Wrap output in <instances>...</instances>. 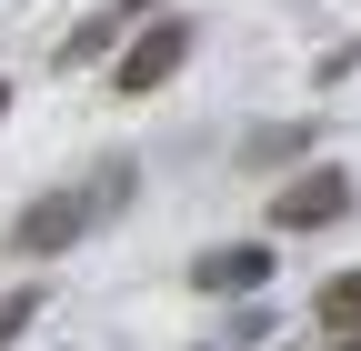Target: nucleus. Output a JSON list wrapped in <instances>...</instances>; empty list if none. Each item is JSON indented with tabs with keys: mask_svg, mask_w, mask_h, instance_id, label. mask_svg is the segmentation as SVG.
Returning <instances> with one entry per match:
<instances>
[{
	"mask_svg": "<svg viewBox=\"0 0 361 351\" xmlns=\"http://www.w3.org/2000/svg\"><path fill=\"white\" fill-rule=\"evenodd\" d=\"M341 211H351V181H341V171H301V181H281L271 221H281V231H331Z\"/></svg>",
	"mask_w": 361,
	"mask_h": 351,
	"instance_id": "obj_3",
	"label": "nucleus"
},
{
	"mask_svg": "<svg viewBox=\"0 0 361 351\" xmlns=\"http://www.w3.org/2000/svg\"><path fill=\"white\" fill-rule=\"evenodd\" d=\"M30 321H40V291H0V351H11Z\"/></svg>",
	"mask_w": 361,
	"mask_h": 351,
	"instance_id": "obj_7",
	"label": "nucleus"
},
{
	"mask_svg": "<svg viewBox=\"0 0 361 351\" xmlns=\"http://www.w3.org/2000/svg\"><path fill=\"white\" fill-rule=\"evenodd\" d=\"M0 111H11V91H0Z\"/></svg>",
	"mask_w": 361,
	"mask_h": 351,
	"instance_id": "obj_9",
	"label": "nucleus"
},
{
	"mask_svg": "<svg viewBox=\"0 0 361 351\" xmlns=\"http://www.w3.org/2000/svg\"><path fill=\"white\" fill-rule=\"evenodd\" d=\"M180 61H191V20H151V30L121 51V101H151Z\"/></svg>",
	"mask_w": 361,
	"mask_h": 351,
	"instance_id": "obj_2",
	"label": "nucleus"
},
{
	"mask_svg": "<svg viewBox=\"0 0 361 351\" xmlns=\"http://www.w3.org/2000/svg\"><path fill=\"white\" fill-rule=\"evenodd\" d=\"M121 20H130V11H111V20H80V30L61 40V51H51V61H61V70H80V61H101V51H111V40H121Z\"/></svg>",
	"mask_w": 361,
	"mask_h": 351,
	"instance_id": "obj_5",
	"label": "nucleus"
},
{
	"mask_svg": "<svg viewBox=\"0 0 361 351\" xmlns=\"http://www.w3.org/2000/svg\"><path fill=\"white\" fill-rule=\"evenodd\" d=\"M191 281H201V291H261V281H271V251H261V241L201 251V261H191Z\"/></svg>",
	"mask_w": 361,
	"mask_h": 351,
	"instance_id": "obj_4",
	"label": "nucleus"
},
{
	"mask_svg": "<svg viewBox=\"0 0 361 351\" xmlns=\"http://www.w3.org/2000/svg\"><path fill=\"white\" fill-rule=\"evenodd\" d=\"M90 211H101V191H51V201H30V211H20V231H11V251H20V261L71 251V241L90 231Z\"/></svg>",
	"mask_w": 361,
	"mask_h": 351,
	"instance_id": "obj_1",
	"label": "nucleus"
},
{
	"mask_svg": "<svg viewBox=\"0 0 361 351\" xmlns=\"http://www.w3.org/2000/svg\"><path fill=\"white\" fill-rule=\"evenodd\" d=\"M322 331H361V271H341V281H322Z\"/></svg>",
	"mask_w": 361,
	"mask_h": 351,
	"instance_id": "obj_6",
	"label": "nucleus"
},
{
	"mask_svg": "<svg viewBox=\"0 0 361 351\" xmlns=\"http://www.w3.org/2000/svg\"><path fill=\"white\" fill-rule=\"evenodd\" d=\"M331 351H361V331H341V341H331Z\"/></svg>",
	"mask_w": 361,
	"mask_h": 351,
	"instance_id": "obj_8",
	"label": "nucleus"
}]
</instances>
